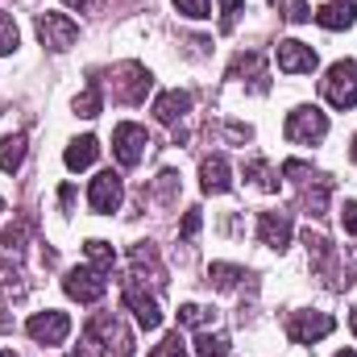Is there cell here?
Returning a JSON list of instances; mask_svg holds the SVG:
<instances>
[{
  "mask_svg": "<svg viewBox=\"0 0 357 357\" xmlns=\"http://www.w3.org/2000/svg\"><path fill=\"white\" fill-rule=\"evenodd\" d=\"M17 50V25H13V17L0 8V54H13Z\"/></svg>",
  "mask_w": 357,
  "mask_h": 357,
  "instance_id": "cell-24",
  "label": "cell"
},
{
  "mask_svg": "<svg viewBox=\"0 0 357 357\" xmlns=\"http://www.w3.org/2000/svg\"><path fill=\"white\" fill-rule=\"evenodd\" d=\"M316 63H320V59H316L312 46H303V42H295V38L278 42V71H287V75H312Z\"/></svg>",
  "mask_w": 357,
  "mask_h": 357,
  "instance_id": "cell-10",
  "label": "cell"
},
{
  "mask_svg": "<svg viewBox=\"0 0 357 357\" xmlns=\"http://www.w3.org/2000/svg\"><path fill=\"white\" fill-rule=\"evenodd\" d=\"M337 357H357V354H354V349H345V354H337Z\"/></svg>",
  "mask_w": 357,
  "mask_h": 357,
  "instance_id": "cell-34",
  "label": "cell"
},
{
  "mask_svg": "<svg viewBox=\"0 0 357 357\" xmlns=\"http://www.w3.org/2000/svg\"><path fill=\"white\" fill-rule=\"evenodd\" d=\"M187 108H191V96L187 91H162L158 96V104H154V116L162 121V125H175L178 116H187Z\"/></svg>",
  "mask_w": 357,
  "mask_h": 357,
  "instance_id": "cell-14",
  "label": "cell"
},
{
  "mask_svg": "<svg viewBox=\"0 0 357 357\" xmlns=\"http://www.w3.org/2000/svg\"><path fill=\"white\" fill-rule=\"evenodd\" d=\"M178 13H187V17H195V21H204V17H212V8H208V0H175Z\"/></svg>",
  "mask_w": 357,
  "mask_h": 357,
  "instance_id": "cell-28",
  "label": "cell"
},
{
  "mask_svg": "<svg viewBox=\"0 0 357 357\" xmlns=\"http://www.w3.org/2000/svg\"><path fill=\"white\" fill-rule=\"evenodd\" d=\"M21 162H25V133H8V137L0 142V171L13 175Z\"/></svg>",
  "mask_w": 357,
  "mask_h": 357,
  "instance_id": "cell-17",
  "label": "cell"
},
{
  "mask_svg": "<svg viewBox=\"0 0 357 357\" xmlns=\"http://www.w3.org/2000/svg\"><path fill=\"white\" fill-rule=\"evenodd\" d=\"M63 4H71V8H96L100 0H63Z\"/></svg>",
  "mask_w": 357,
  "mask_h": 357,
  "instance_id": "cell-33",
  "label": "cell"
},
{
  "mask_svg": "<svg viewBox=\"0 0 357 357\" xmlns=\"http://www.w3.org/2000/svg\"><path fill=\"white\" fill-rule=\"evenodd\" d=\"M71 357H88V354H71Z\"/></svg>",
  "mask_w": 357,
  "mask_h": 357,
  "instance_id": "cell-37",
  "label": "cell"
},
{
  "mask_svg": "<svg viewBox=\"0 0 357 357\" xmlns=\"http://www.w3.org/2000/svg\"><path fill=\"white\" fill-rule=\"evenodd\" d=\"M312 17H316L324 29H349V25L357 21V8L349 4V0H345V4H341V0H333V4H324L320 13H312Z\"/></svg>",
  "mask_w": 357,
  "mask_h": 357,
  "instance_id": "cell-15",
  "label": "cell"
},
{
  "mask_svg": "<svg viewBox=\"0 0 357 357\" xmlns=\"http://www.w3.org/2000/svg\"><path fill=\"white\" fill-rule=\"evenodd\" d=\"M175 187H178V175H175V171H162V175H158V183H154V191H158L167 204L175 199Z\"/></svg>",
  "mask_w": 357,
  "mask_h": 357,
  "instance_id": "cell-29",
  "label": "cell"
},
{
  "mask_svg": "<svg viewBox=\"0 0 357 357\" xmlns=\"http://www.w3.org/2000/svg\"><path fill=\"white\" fill-rule=\"evenodd\" d=\"M0 208H4V199H0Z\"/></svg>",
  "mask_w": 357,
  "mask_h": 357,
  "instance_id": "cell-38",
  "label": "cell"
},
{
  "mask_svg": "<svg viewBox=\"0 0 357 357\" xmlns=\"http://www.w3.org/2000/svg\"><path fill=\"white\" fill-rule=\"evenodd\" d=\"M199 187L208 191V195H225L229 187H233V171H229V162L216 154V158H204V167H199Z\"/></svg>",
  "mask_w": 357,
  "mask_h": 357,
  "instance_id": "cell-13",
  "label": "cell"
},
{
  "mask_svg": "<svg viewBox=\"0 0 357 357\" xmlns=\"http://www.w3.org/2000/svg\"><path fill=\"white\" fill-rule=\"evenodd\" d=\"M245 175L254 178V183H258L262 191H278V178H274V171H270V167L262 162V158H254V162L245 167Z\"/></svg>",
  "mask_w": 357,
  "mask_h": 357,
  "instance_id": "cell-23",
  "label": "cell"
},
{
  "mask_svg": "<svg viewBox=\"0 0 357 357\" xmlns=\"http://www.w3.org/2000/svg\"><path fill=\"white\" fill-rule=\"evenodd\" d=\"M354 158H357V137H354Z\"/></svg>",
  "mask_w": 357,
  "mask_h": 357,
  "instance_id": "cell-36",
  "label": "cell"
},
{
  "mask_svg": "<svg viewBox=\"0 0 357 357\" xmlns=\"http://www.w3.org/2000/svg\"><path fill=\"white\" fill-rule=\"evenodd\" d=\"M150 357H187V341H183V333H171L162 345H154V354Z\"/></svg>",
  "mask_w": 357,
  "mask_h": 357,
  "instance_id": "cell-25",
  "label": "cell"
},
{
  "mask_svg": "<svg viewBox=\"0 0 357 357\" xmlns=\"http://www.w3.org/2000/svg\"><path fill=\"white\" fill-rule=\"evenodd\" d=\"M241 278H245V270H241V266H229V262H212V270H208V282H216L220 291L237 287Z\"/></svg>",
  "mask_w": 357,
  "mask_h": 357,
  "instance_id": "cell-19",
  "label": "cell"
},
{
  "mask_svg": "<svg viewBox=\"0 0 357 357\" xmlns=\"http://www.w3.org/2000/svg\"><path fill=\"white\" fill-rule=\"evenodd\" d=\"M307 17H312V13H307V4H303V0H287V21H295V25H299V21H307Z\"/></svg>",
  "mask_w": 357,
  "mask_h": 357,
  "instance_id": "cell-32",
  "label": "cell"
},
{
  "mask_svg": "<svg viewBox=\"0 0 357 357\" xmlns=\"http://www.w3.org/2000/svg\"><path fill=\"white\" fill-rule=\"evenodd\" d=\"M0 357H17V354H13V349H4V354H0Z\"/></svg>",
  "mask_w": 357,
  "mask_h": 357,
  "instance_id": "cell-35",
  "label": "cell"
},
{
  "mask_svg": "<svg viewBox=\"0 0 357 357\" xmlns=\"http://www.w3.org/2000/svg\"><path fill=\"white\" fill-rule=\"evenodd\" d=\"M125 303L133 307V316H137V324H142L146 333H154V328L162 324V307H158V299H154V295H146L137 278H133V282H125Z\"/></svg>",
  "mask_w": 357,
  "mask_h": 357,
  "instance_id": "cell-11",
  "label": "cell"
},
{
  "mask_svg": "<svg viewBox=\"0 0 357 357\" xmlns=\"http://www.w3.org/2000/svg\"><path fill=\"white\" fill-rule=\"evenodd\" d=\"M212 320H216L212 307H199V303H183V307H178V324H183V328H208Z\"/></svg>",
  "mask_w": 357,
  "mask_h": 357,
  "instance_id": "cell-18",
  "label": "cell"
},
{
  "mask_svg": "<svg viewBox=\"0 0 357 357\" xmlns=\"http://www.w3.org/2000/svg\"><path fill=\"white\" fill-rule=\"evenodd\" d=\"M38 38L50 50H67L79 38V25L71 17H63V13H38Z\"/></svg>",
  "mask_w": 357,
  "mask_h": 357,
  "instance_id": "cell-7",
  "label": "cell"
},
{
  "mask_svg": "<svg viewBox=\"0 0 357 357\" xmlns=\"http://www.w3.org/2000/svg\"><path fill=\"white\" fill-rule=\"evenodd\" d=\"M320 91H324V100H328L333 108H354L357 104V63L354 59L333 63V67H328V79L320 84Z\"/></svg>",
  "mask_w": 357,
  "mask_h": 357,
  "instance_id": "cell-2",
  "label": "cell"
},
{
  "mask_svg": "<svg viewBox=\"0 0 357 357\" xmlns=\"http://www.w3.org/2000/svg\"><path fill=\"white\" fill-rule=\"evenodd\" d=\"M25 333H29L38 345H63L67 333H71V316H67V312H38V316L25 324Z\"/></svg>",
  "mask_w": 357,
  "mask_h": 357,
  "instance_id": "cell-9",
  "label": "cell"
},
{
  "mask_svg": "<svg viewBox=\"0 0 357 357\" xmlns=\"http://www.w3.org/2000/svg\"><path fill=\"white\" fill-rule=\"evenodd\" d=\"M96 154H100V142H96V137H79V142H71V146H67V154H63V158H67V167H71V171H88L91 162H96Z\"/></svg>",
  "mask_w": 357,
  "mask_h": 357,
  "instance_id": "cell-16",
  "label": "cell"
},
{
  "mask_svg": "<svg viewBox=\"0 0 357 357\" xmlns=\"http://www.w3.org/2000/svg\"><path fill=\"white\" fill-rule=\"evenodd\" d=\"M0 250L13 254V258H21V250H25V225H8L0 233Z\"/></svg>",
  "mask_w": 357,
  "mask_h": 357,
  "instance_id": "cell-22",
  "label": "cell"
},
{
  "mask_svg": "<svg viewBox=\"0 0 357 357\" xmlns=\"http://www.w3.org/2000/svg\"><path fill=\"white\" fill-rule=\"evenodd\" d=\"M100 108H104V100H100V84H88V88L75 96V112H79V116H100Z\"/></svg>",
  "mask_w": 357,
  "mask_h": 357,
  "instance_id": "cell-21",
  "label": "cell"
},
{
  "mask_svg": "<svg viewBox=\"0 0 357 357\" xmlns=\"http://www.w3.org/2000/svg\"><path fill=\"white\" fill-rule=\"evenodd\" d=\"M63 291L71 299H79V303H96V299H104L108 278H104V270H96V266H75L63 278Z\"/></svg>",
  "mask_w": 357,
  "mask_h": 357,
  "instance_id": "cell-5",
  "label": "cell"
},
{
  "mask_svg": "<svg viewBox=\"0 0 357 357\" xmlns=\"http://www.w3.org/2000/svg\"><path fill=\"white\" fill-rule=\"evenodd\" d=\"M121 195H125V187H121V175L116 171H100L88 187V204H91V212H100V216L116 212L121 208Z\"/></svg>",
  "mask_w": 357,
  "mask_h": 357,
  "instance_id": "cell-8",
  "label": "cell"
},
{
  "mask_svg": "<svg viewBox=\"0 0 357 357\" xmlns=\"http://www.w3.org/2000/svg\"><path fill=\"white\" fill-rule=\"evenodd\" d=\"M84 250H88V262L96 270H104V274H108V270L116 266V254H112V245H108V241H88Z\"/></svg>",
  "mask_w": 357,
  "mask_h": 357,
  "instance_id": "cell-20",
  "label": "cell"
},
{
  "mask_svg": "<svg viewBox=\"0 0 357 357\" xmlns=\"http://www.w3.org/2000/svg\"><path fill=\"white\" fill-rule=\"evenodd\" d=\"M199 225H204V216H199V208H191V212L183 216V229H178V233H183V241H191V237L199 233Z\"/></svg>",
  "mask_w": 357,
  "mask_h": 357,
  "instance_id": "cell-30",
  "label": "cell"
},
{
  "mask_svg": "<svg viewBox=\"0 0 357 357\" xmlns=\"http://www.w3.org/2000/svg\"><path fill=\"white\" fill-rule=\"evenodd\" d=\"M237 17H241V0H220V29L225 33L237 25Z\"/></svg>",
  "mask_w": 357,
  "mask_h": 357,
  "instance_id": "cell-27",
  "label": "cell"
},
{
  "mask_svg": "<svg viewBox=\"0 0 357 357\" xmlns=\"http://www.w3.org/2000/svg\"><path fill=\"white\" fill-rule=\"evenodd\" d=\"M146 150H150V133H146L142 125H133V121L116 125V133H112V154H116L121 167H137V162L146 158Z\"/></svg>",
  "mask_w": 357,
  "mask_h": 357,
  "instance_id": "cell-4",
  "label": "cell"
},
{
  "mask_svg": "<svg viewBox=\"0 0 357 357\" xmlns=\"http://www.w3.org/2000/svg\"><path fill=\"white\" fill-rule=\"evenodd\" d=\"M333 328H337V320H333L328 312H295L291 324H287V333H291L295 345H316V341L328 337Z\"/></svg>",
  "mask_w": 357,
  "mask_h": 357,
  "instance_id": "cell-6",
  "label": "cell"
},
{
  "mask_svg": "<svg viewBox=\"0 0 357 357\" xmlns=\"http://www.w3.org/2000/svg\"><path fill=\"white\" fill-rule=\"evenodd\" d=\"M341 225H345V233L357 237V199H349V204L341 208Z\"/></svg>",
  "mask_w": 357,
  "mask_h": 357,
  "instance_id": "cell-31",
  "label": "cell"
},
{
  "mask_svg": "<svg viewBox=\"0 0 357 357\" xmlns=\"http://www.w3.org/2000/svg\"><path fill=\"white\" fill-rule=\"evenodd\" d=\"M195 349H199V357H233L225 337H199V345H195Z\"/></svg>",
  "mask_w": 357,
  "mask_h": 357,
  "instance_id": "cell-26",
  "label": "cell"
},
{
  "mask_svg": "<svg viewBox=\"0 0 357 357\" xmlns=\"http://www.w3.org/2000/svg\"><path fill=\"white\" fill-rule=\"evenodd\" d=\"M258 237L270 250H287V241H291V216L287 212H262L258 216Z\"/></svg>",
  "mask_w": 357,
  "mask_h": 357,
  "instance_id": "cell-12",
  "label": "cell"
},
{
  "mask_svg": "<svg viewBox=\"0 0 357 357\" xmlns=\"http://www.w3.org/2000/svg\"><path fill=\"white\" fill-rule=\"evenodd\" d=\"M146 91H150V71H146L142 63H121V67H112V96H116L121 104H142Z\"/></svg>",
  "mask_w": 357,
  "mask_h": 357,
  "instance_id": "cell-3",
  "label": "cell"
},
{
  "mask_svg": "<svg viewBox=\"0 0 357 357\" xmlns=\"http://www.w3.org/2000/svg\"><path fill=\"white\" fill-rule=\"evenodd\" d=\"M287 142H295V146H316V142H324L328 137V116L320 112V108H312V104H303V108H295L291 116H287Z\"/></svg>",
  "mask_w": 357,
  "mask_h": 357,
  "instance_id": "cell-1",
  "label": "cell"
}]
</instances>
